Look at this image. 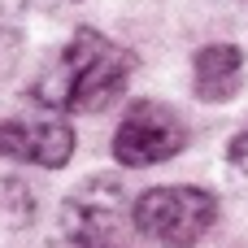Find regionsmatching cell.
<instances>
[{"label":"cell","instance_id":"4","mask_svg":"<svg viewBox=\"0 0 248 248\" xmlns=\"http://www.w3.org/2000/svg\"><path fill=\"white\" fill-rule=\"evenodd\" d=\"M187 144V131H183V118L161 105V100H135L126 109V118L118 122V135H113V157L118 166H157V161H170L179 148Z\"/></svg>","mask_w":248,"mask_h":248},{"label":"cell","instance_id":"8","mask_svg":"<svg viewBox=\"0 0 248 248\" xmlns=\"http://www.w3.org/2000/svg\"><path fill=\"white\" fill-rule=\"evenodd\" d=\"M22 0H0V78L22 57Z\"/></svg>","mask_w":248,"mask_h":248},{"label":"cell","instance_id":"5","mask_svg":"<svg viewBox=\"0 0 248 248\" xmlns=\"http://www.w3.org/2000/svg\"><path fill=\"white\" fill-rule=\"evenodd\" d=\"M0 157L61 170L74 157V126L57 109H44L39 118H9L0 122Z\"/></svg>","mask_w":248,"mask_h":248},{"label":"cell","instance_id":"9","mask_svg":"<svg viewBox=\"0 0 248 248\" xmlns=\"http://www.w3.org/2000/svg\"><path fill=\"white\" fill-rule=\"evenodd\" d=\"M231 161H235V170H244V174H248V131L231 140Z\"/></svg>","mask_w":248,"mask_h":248},{"label":"cell","instance_id":"1","mask_svg":"<svg viewBox=\"0 0 248 248\" xmlns=\"http://www.w3.org/2000/svg\"><path fill=\"white\" fill-rule=\"evenodd\" d=\"M135 74V52L105 39L92 26H78L74 39L65 44L61 61L48 70V78L35 87L44 109L57 113H100L113 105Z\"/></svg>","mask_w":248,"mask_h":248},{"label":"cell","instance_id":"6","mask_svg":"<svg viewBox=\"0 0 248 248\" xmlns=\"http://www.w3.org/2000/svg\"><path fill=\"white\" fill-rule=\"evenodd\" d=\"M192 87L209 105H227L244 87V52L235 44H209L192 61Z\"/></svg>","mask_w":248,"mask_h":248},{"label":"cell","instance_id":"7","mask_svg":"<svg viewBox=\"0 0 248 248\" xmlns=\"http://www.w3.org/2000/svg\"><path fill=\"white\" fill-rule=\"evenodd\" d=\"M35 218V196L22 179H0V227L17 231Z\"/></svg>","mask_w":248,"mask_h":248},{"label":"cell","instance_id":"3","mask_svg":"<svg viewBox=\"0 0 248 248\" xmlns=\"http://www.w3.org/2000/svg\"><path fill=\"white\" fill-rule=\"evenodd\" d=\"M126 218V192L118 179H83L61 205V231L78 248H113V235Z\"/></svg>","mask_w":248,"mask_h":248},{"label":"cell","instance_id":"2","mask_svg":"<svg viewBox=\"0 0 248 248\" xmlns=\"http://www.w3.org/2000/svg\"><path fill=\"white\" fill-rule=\"evenodd\" d=\"M131 218L140 227V235H148L153 244L161 248H196L214 218H218V201L205 192V187H148L135 205H131Z\"/></svg>","mask_w":248,"mask_h":248}]
</instances>
